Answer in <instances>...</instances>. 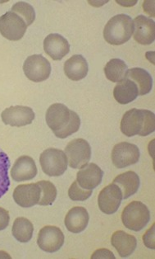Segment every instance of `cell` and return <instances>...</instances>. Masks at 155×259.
Returning a JSON list of instances; mask_svg holds the SVG:
<instances>
[{
	"instance_id": "cell-32",
	"label": "cell",
	"mask_w": 155,
	"mask_h": 259,
	"mask_svg": "<svg viewBox=\"0 0 155 259\" xmlns=\"http://www.w3.org/2000/svg\"><path fill=\"white\" fill-rule=\"evenodd\" d=\"M10 217L9 212L4 208L0 207V230H4L9 226Z\"/></svg>"
},
{
	"instance_id": "cell-20",
	"label": "cell",
	"mask_w": 155,
	"mask_h": 259,
	"mask_svg": "<svg viewBox=\"0 0 155 259\" xmlns=\"http://www.w3.org/2000/svg\"><path fill=\"white\" fill-rule=\"evenodd\" d=\"M88 63L82 55H74L64 64V73L69 79L80 81L88 74Z\"/></svg>"
},
{
	"instance_id": "cell-9",
	"label": "cell",
	"mask_w": 155,
	"mask_h": 259,
	"mask_svg": "<svg viewBox=\"0 0 155 259\" xmlns=\"http://www.w3.org/2000/svg\"><path fill=\"white\" fill-rule=\"evenodd\" d=\"M111 159L116 168H126L137 163L140 150L136 145L127 142L117 144L112 150Z\"/></svg>"
},
{
	"instance_id": "cell-17",
	"label": "cell",
	"mask_w": 155,
	"mask_h": 259,
	"mask_svg": "<svg viewBox=\"0 0 155 259\" xmlns=\"http://www.w3.org/2000/svg\"><path fill=\"white\" fill-rule=\"evenodd\" d=\"M37 175V167L34 159L23 155L18 158L11 170V176L16 182L28 181Z\"/></svg>"
},
{
	"instance_id": "cell-2",
	"label": "cell",
	"mask_w": 155,
	"mask_h": 259,
	"mask_svg": "<svg viewBox=\"0 0 155 259\" xmlns=\"http://www.w3.org/2000/svg\"><path fill=\"white\" fill-rule=\"evenodd\" d=\"M120 129L126 137H147L154 132V114L148 110L132 108L122 116Z\"/></svg>"
},
{
	"instance_id": "cell-25",
	"label": "cell",
	"mask_w": 155,
	"mask_h": 259,
	"mask_svg": "<svg viewBox=\"0 0 155 259\" xmlns=\"http://www.w3.org/2000/svg\"><path fill=\"white\" fill-rule=\"evenodd\" d=\"M127 71V65L120 59H113L107 63L104 67L105 76L113 83H119L123 80Z\"/></svg>"
},
{
	"instance_id": "cell-3",
	"label": "cell",
	"mask_w": 155,
	"mask_h": 259,
	"mask_svg": "<svg viewBox=\"0 0 155 259\" xmlns=\"http://www.w3.org/2000/svg\"><path fill=\"white\" fill-rule=\"evenodd\" d=\"M133 31L134 23L132 18L126 14H118L111 18L105 25L104 40L110 45H122L131 39Z\"/></svg>"
},
{
	"instance_id": "cell-18",
	"label": "cell",
	"mask_w": 155,
	"mask_h": 259,
	"mask_svg": "<svg viewBox=\"0 0 155 259\" xmlns=\"http://www.w3.org/2000/svg\"><path fill=\"white\" fill-rule=\"evenodd\" d=\"M88 211L82 206L71 208L65 217V226L70 232L74 234L84 231L89 223Z\"/></svg>"
},
{
	"instance_id": "cell-6",
	"label": "cell",
	"mask_w": 155,
	"mask_h": 259,
	"mask_svg": "<svg viewBox=\"0 0 155 259\" xmlns=\"http://www.w3.org/2000/svg\"><path fill=\"white\" fill-rule=\"evenodd\" d=\"M65 154L71 168H82L88 164L91 159V145L84 139H75L67 144Z\"/></svg>"
},
{
	"instance_id": "cell-26",
	"label": "cell",
	"mask_w": 155,
	"mask_h": 259,
	"mask_svg": "<svg viewBox=\"0 0 155 259\" xmlns=\"http://www.w3.org/2000/svg\"><path fill=\"white\" fill-rule=\"evenodd\" d=\"M11 165L8 154L0 149V198L9 191L10 179L9 169Z\"/></svg>"
},
{
	"instance_id": "cell-14",
	"label": "cell",
	"mask_w": 155,
	"mask_h": 259,
	"mask_svg": "<svg viewBox=\"0 0 155 259\" xmlns=\"http://www.w3.org/2000/svg\"><path fill=\"white\" fill-rule=\"evenodd\" d=\"M133 36L140 45H150L154 41V21L143 15H139L133 20Z\"/></svg>"
},
{
	"instance_id": "cell-21",
	"label": "cell",
	"mask_w": 155,
	"mask_h": 259,
	"mask_svg": "<svg viewBox=\"0 0 155 259\" xmlns=\"http://www.w3.org/2000/svg\"><path fill=\"white\" fill-rule=\"evenodd\" d=\"M113 183L118 185L122 192V199H128L137 192L140 187V178L135 172L127 171L116 177Z\"/></svg>"
},
{
	"instance_id": "cell-30",
	"label": "cell",
	"mask_w": 155,
	"mask_h": 259,
	"mask_svg": "<svg viewBox=\"0 0 155 259\" xmlns=\"http://www.w3.org/2000/svg\"><path fill=\"white\" fill-rule=\"evenodd\" d=\"M143 241L147 248L154 249V224H153V226H151L144 234L143 236Z\"/></svg>"
},
{
	"instance_id": "cell-5",
	"label": "cell",
	"mask_w": 155,
	"mask_h": 259,
	"mask_svg": "<svg viewBox=\"0 0 155 259\" xmlns=\"http://www.w3.org/2000/svg\"><path fill=\"white\" fill-rule=\"evenodd\" d=\"M40 163L45 175L59 177L66 172L68 161L62 150L49 148L40 154Z\"/></svg>"
},
{
	"instance_id": "cell-8",
	"label": "cell",
	"mask_w": 155,
	"mask_h": 259,
	"mask_svg": "<svg viewBox=\"0 0 155 259\" xmlns=\"http://www.w3.org/2000/svg\"><path fill=\"white\" fill-rule=\"evenodd\" d=\"M27 28L24 20L14 12H7L0 18V33L8 40H21Z\"/></svg>"
},
{
	"instance_id": "cell-7",
	"label": "cell",
	"mask_w": 155,
	"mask_h": 259,
	"mask_svg": "<svg viewBox=\"0 0 155 259\" xmlns=\"http://www.w3.org/2000/svg\"><path fill=\"white\" fill-rule=\"evenodd\" d=\"M23 71L28 79L35 83H40L49 78L51 74V65L41 55H33L25 61Z\"/></svg>"
},
{
	"instance_id": "cell-10",
	"label": "cell",
	"mask_w": 155,
	"mask_h": 259,
	"mask_svg": "<svg viewBox=\"0 0 155 259\" xmlns=\"http://www.w3.org/2000/svg\"><path fill=\"white\" fill-rule=\"evenodd\" d=\"M37 244L43 251L57 252L64 244V235L62 230L56 226H44L39 232Z\"/></svg>"
},
{
	"instance_id": "cell-13",
	"label": "cell",
	"mask_w": 155,
	"mask_h": 259,
	"mask_svg": "<svg viewBox=\"0 0 155 259\" xmlns=\"http://www.w3.org/2000/svg\"><path fill=\"white\" fill-rule=\"evenodd\" d=\"M41 189L39 183L22 184L15 188L14 199L16 203L22 207L28 208L38 205L40 201Z\"/></svg>"
},
{
	"instance_id": "cell-19",
	"label": "cell",
	"mask_w": 155,
	"mask_h": 259,
	"mask_svg": "<svg viewBox=\"0 0 155 259\" xmlns=\"http://www.w3.org/2000/svg\"><path fill=\"white\" fill-rule=\"evenodd\" d=\"M111 244L121 257H126L132 254L137 246V241L135 236L122 230H118L112 235Z\"/></svg>"
},
{
	"instance_id": "cell-15",
	"label": "cell",
	"mask_w": 155,
	"mask_h": 259,
	"mask_svg": "<svg viewBox=\"0 0 155 259\" xmlns=\"http://www.w3.org/2000/svg\"><path fill=\"white\" fill-rule=\"evenodd\" d=\"M44 52L53 61H61L70 52V45L59 34H49L44 40Z\"/></svg>"
},
{
	"instance_id": "cell-28",
	"label": "cell",
	"mask_w": 155,
	"mask_h": 259,
	"mask_svg": "<svg viewBox=\"0 0 155 259\" xmlns=\"http://www.w3.org/2000/svg\"><path fill=\"white\" fill-rule=\"evenodd\" d=\"M12 12L20 16L24 20L27 27L34 23L36 19L35 9L29 4L25 2H18L12 7Z\"/></svg>"
},
{
	"instance_id": "cell-11",
	"label": "cell",
	"mask_w": 155,
	"mask_h": 259,
	"mask_svg": "<svg viewBox=\"0 0 155 259\" xmlns=\"http://www.w3.org/2000/svg\"><path fill=\"white\" fill-rule=\"evenodd\" d=\"M122 192L118 185L111 183L100 192L98 205L104 214H112L119 209L122 202Z\"/></svg>"
},
{
	"instance_id": "cell-23",
	"label": "cell",
	"mask_w": 155,
	"mask_h": 259,
	"mask_svg": "<svg viewBox=\"0 0 155 259\" xmlns=\"http://www.w3.org/2000/svg\"><path fill=\"white\" fill-rule=\"evenodd\" d=\"M139 96L138 88L134 82L124 78L116 85L113 90V97L120 104H127L135 100Z\"/></svg>"
},
{
	"instance_id": "cell-31",
	"label": "cell",
	"mask_w": 155,
	"mask_h": 259,
	"mask_svg": "<svg viewBox=\"0 0 155 259\" xmlns=\"http://www.w3.org/2000/svg\"><path fill=\"white\" fill-rule=\"evenodd\" d=\"M91 258H115V256L113 252L106 248H100L94 252Z\"/></svg>"
},
{
	"instance_id": "cell-12",
	"label": "cell",
	"mask_w": 155,
	"mask_h": 259,
	"mask_svg": "<svg viewBox=\"0 0 155 259\" xmlns=\"http://www.w3.org/2000/svg\"><path fill=\"white\" fill-rule=\"evenodd\" d=\"M1 117L5 125L21 127L32 123L35 112L31 107L26 106H12L2 112Z\"/></svg>"
},
{
	"instance_id": "cell-27",
	"label": "cell",
	"mask_w": 155,
	"mask_h": 259,
	"mask_svg": "<svg viewBox=\"0 0 155 259\" xmlns=\"http://www.w3.org/2000/svg\"><path fill=\"white\" fill-rule=\"evenodd\" d=\"M38 183L41 189V195L38 205L50 206L54 202L57 197V189L55 186L49 181H40L38 182Z\"/></svg>"
},
{
	"instance_id": "cell-24",
	"label": "cell",
	"mask_w": 155,
	"mask_h": 259,
	"mask_svg": "<svg viewBox=\"0 0 155 259\" xmlns=\"http://www.w3.org/2000/svg\"><path fill=\"white\" fill-rule=\"evenodd\" d=\"M33 225L25 217L17 218L12 230L14 238L21 243L29 242L33 235Z\"/></svg>"
},
{
	"instance_id": "cell-22",
	"label": "cell",
	"mask_w": 155,
	"mask_h": 259,
	"mask_svg": "<svg viewBox=\"0 0 155 259\" xmlns=\"http://www.w3.org/2000/svg\"><path fill=\"white\" fill-rule=\"evenodd\" d=\"M124 78H128L136 84L139 95H145L152 90L153 80L150 74L141 68L127 69Z\"/></svg>"
},
{
	"instance_id": "cell-16",
	"label": "cell",
	"mask_w": 155,
	"mask_h": 259,
	"mask_svg": "<svg viewBox=\"0 0 155 259\" xmlns=\"http://www.w3.org/2000/svg\"><path fill=\"white\" fill-rule=\"evenodd\" d=\"M104 172L96 163H88L81 168L76 175V182L81 188L94 190L102 182Z\"/></svg>"
},
{
	"instance_id": "cell-4",
	"label": "cell",
	"mask_w": 155,
	"mask_h": 259,
	"mask_svg": "<svg viewBox=\"0 0 155 259\" xmlns=\"http://www.w3.org/2000/svg\"><path fill=\"white\" fill-rule=\"evenodd\" d=\"M150 220V212L144 203L132 201L122 213V221L125 227L133 231H140L146 226Z\"/></svg>"
},
{
	"instance_id": "cell-29",
	"label": "cell",
	"mask_w": 155,
	"mask_h": 259,
	"mask_svg": "<svg viewBox=\"0 0 155 259\" xmlns=\"http://www.w3.org/2000/svg\"><path fill=\"white\" fill-rule=\"evenodd\" d=\"M92 191L81 188L78 182H73L69 188L68 196L72 201H84L92 194Z\"/></svg>"
},
{
	"instance_id": "cell-1",
	"label": "cell",
	"mask_w": 155,
	"mask_h": 259,
	"mask_svg": "<svg viewBox=\"0 0 155 259\" xmlns=\"http://www.w3.org/2000/svg\"><path fill=\"white\" fill-rule=\"evenodd\" d=\"M45 120L58 138H66L80 129V116L62 103L50 106L47 110Z\"/></svg>"
}]
</instances>
